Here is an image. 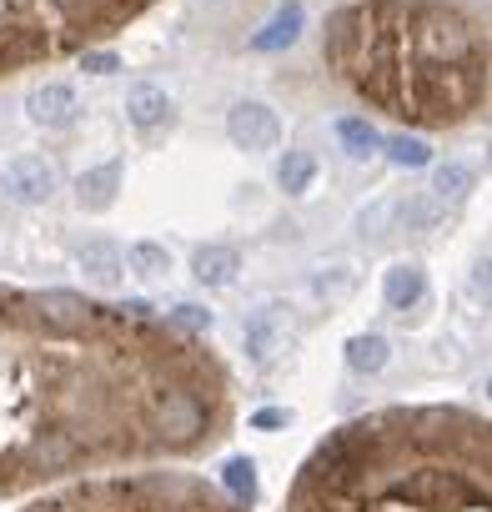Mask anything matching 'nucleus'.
<instances>
[{"mask_svg": "<svg viewBox=\"0 0 492 512\" xmlns=\"http://www.w3.org/2000/svg\"><path fill=\"white\" fill-rule=\"evenodd\" d=\"M231 427V372L151 302L0 282V497L76 472L196 457Z\"/></svg>", "mask_w": 492, "mask_h": 512, "instance_id": "obj_1", "label": "nucleus"}, {"mask_svg": "<svg viewBox=\"0 0 492 512\" xmlns=\"http://www.w3.org/2000/svg\"><path fill=\"white\" fill-rule=\"evenodd\" d=\"M292 512H492V422L457 407L347 422L302 462Z\"/></svg>", "mask_w": 492, "mask_h": 512, "instance_id": "obj_2", "label": "nucleus"}, {"mask_svg": "<svg viewBox=\"0 0 492 512\" xmlns=\"http://www.w3.org/2000/svg\"><path fill=\"white\" fill-rule=\"evenodd\" d=\"M327 66L407 126H457L492 86L482 26L447 0H352L327 16Z\"/></svg>", "mask_w": 492, "mask_h": 512, "instance_id": "obj_3", "label": "nucleus"}, {"mask_svg": "<svg viewBox=\"0 0 492 512\" xmlns=\"http://www.w3.org/2000/svg\"><path fill=\"white\" fill-rule=\"evenodd\" d=\"M156 0H0V81L116 41Z\"/></svg>", "mask_w": 492, "mask_h": 512, "instance_id": "obj_4", "label": "nucleus"}, {"mask_svg": "<svg viewBox=\"0 0 492 512\" xmlns=\"http://www.w3.org/2000/svg\"><path fill=\"white\" fill-rule=\"evenodd\" d=\"M26 512H246L226 487H211L191 472H131V477H96L66 492H51L46 502Z\"/></svg>", "mask_w": 492, "mask_h": 512, "instance_id": "obj_5", "label": "nucleus"}, {"mask_svg": "<svg viewBox=\"0 0 492 512\" xmlns=\"http://www.w3.org/2000/svg\"><path fill=\"white\" fill-rule=\"evenodd\" d=\"M226 136L241 151H277L282 146V116L267 101H236L226 111Z\"/></svg>", "mask_w": 492, "mask_h": 512, "instance_id": "obj_6", "label": "nucleus"}, {"mask_svg": "<svg viewBox=\"0 0 492 512\" xmlns=\"http://www.w3.org/2000/svg\"><path fill=\"white\" fill-rule=\"evenodd\" d=\"M81 111H86V106H81V91H76L71 81H41V86L26 91V116H31L36 126L66 131V126H76Z\"/></svg>", "mask_w": 492, "mask_h": 512, "instance_id": "obj_7", "label": "nucleus"}, {"mask_svg": "<svg viewBox=\"0 0 492 512\" xmlns=\"http://www.w3.org/2000/svg\"><path fill=\"white\" fill-rule=\"evenodd\" d=\"M282 337H287V307L267 302L257 312H246L241 322V347H246V362L252 367H267L277 352H282Z\"/></svg>", "mask_w": 492, "mask_h": 512, "instance_id": "obj_8", "label": "nucleus"}, {"mask_svg": "<svg viewBox=\"0 0 492 512\" xmlns=\"http://www.w3.org/2000/svg\"><path fill=\"white\" fill-rule=\"evenodd\" d=\"M76 267L86 272V282H91V287L116 292L131 262H126V251H121L111 236H86V241H76Z\"/></svg>", "mask_w": 492, "mask_h": 512, "instance_id": "obj_9", "label": "nucleus"}, {"mask_svg": "<svg viewBox=\"0 0 492 512\" xmlns=\"http://www.w3.org/2000/svg\"><path fill=\"white\" fill-rule=\"evenodd\" d=\"M6 186H11L16 201L41 206V201L56 196V166H51L46 156H36V151H16V156L6 161Z\"/></svg>", "mask_w": 492, "mask_h": 512, "instance_id": "obj_10", "label": "nucleus"}, {"mask_svg": "<svg viewBox=\"0 0 492 512\" xmlns=\"http://www.w3.org/2000/svg\"><path fill=\"white\" fill-rule=\"evenodd\" d=\"M407 231V196L392 191V196H377L372 206L357 211V241L362 246H382L387 236Z\"/></svg>", "mask_w": 492, "mask_h": 512, "instance_id": "obj_11", "label": "nucleus"}, {"mask_svg": "<svg viewBox=\"0 0 492 512\" xmlns=\"http://www.w3.org/2000/svg\"><path fill=\"white\" fill-rule=\"evenodd\" d=\"M302 26H307V6H302V0H282V6L272 11V21H267L252 41H246V51H257V56H277V51L297 46Z\"/></svg>", "mask_w": 492, "mask_h": 512, "instance_id": "obj_12", "label": "nucleus"}, {"mask_svg": "<svg viewBox=\"0 0 492 512\" xmlns=\"http://www.w3.org/2000/svg\"><path fill=\"white\" fill-rule=\"evenodd\" d=\"M382 302H387V312H417L422 302H427V272L417 267V262H397V267H387L382 272Z\"/></svg>", "mask_w": 492, "mask_h": 512, "instance_id": "obj_13", "label": "nucleus"}, {"mask_svg": "<svg viewBox=\"0 0 492 512\" xmlns=\"http://www.w3.org/2000/svg\"><path fill=\"white\" fill-rule=\"evenodd\" d=\"M241 272V251L226 246V241H211V246H196L191 251V277L201 287H231Z\"/></svg>", "mask_w": 492, "mask_h": 512, "instance_id": "obj_14", "label": "nucleus"}, {"mask_svg": "<svg viewBox=\"0 0 492 512\" xmlns=\"http://www.w3.org/2000/svg\"><path fill=\"white\" fill-rule=\"evenodd\" d=\"M126 121H131L136 131L166 126V121H171V96H166L156 81H136V86L126 91Z\"/></svg>", "mask_w": 492, "mask_h": 512, "instance_id": "obj_15", "label": "nucleus"}, {"mask_svg": "<svg viewBox=\"0 0 492 512\" xmlns=\"http://www.w3.org/2000/svg\"><path fill=\"white\" fill-rule=\"evenodd\" d=\"M116 191H121V161H101V166H91V171L76 176V206L81 211L116 206Z\"/></svg>", "mask_w": 492, "mask_h": 512, "instance_id": "obj_16", "label": "nucleus"}, {"mask_svg": "<svg viewBox=\"0 0 492 512\" xmlns=\"http://www.w3.org/2000/svg\"><path fill=\"white\" fill-rule=\"evenodd\" d=\"M472 186H477V171H472L467 161H437V166H432V181H427V191H432L442 206H462V201L472 196Z\"/></svg>", "mask_w": 492, "mask_h": 512, "instance_id": "obj_17", "label": "nucleus"}, {"mask_svg": "<svg viewBox=\"0 0 492 512\" xmlns=\"http://www.w3.org/2000/svg\"><path fill=\"white\" fill-rule=\"evenodd\" d=\"M332 136H337V146H342L352 161L377 156L382 141H387V136H377V126H372L367 116H337V121H332Z\"/></svg>", "mask_w": 492, "mask_h": 512, "instance_id": "obj_18", "label": "nucleus"}, {"mask_svg": "<svg viewBox=\"0 0 492 512\" xmlns=\"http://www.w3.org/2000/svg\"><path fill=\"white\" fill-rule=\"evenodd\" d=\"M342 352H347V372H357V377H377L392 362V347L382 332H357V337H347Z\"/></svg>", "mask_w": 492, "mask_h": 512, "instance_id": "obj_19", "label": "nucleus"}, {"mask_svg": "<svg viewBox=\"0 0 492 512\" xmlns=\"http://www.w3.org/2000/svg\"><path fill=\"white\" fill-rule=\"evenodd\" d=\"M312 181H317V156H312V151H282V161H277V186H282L287 196H307Z\"/></svg>", "mask_w": 492, "mask_h": 512, "instance_id": "obj_20", "label": "nucleus"}, {"mask_svg": "<svg viewBox=\"0 0 492 512\" xmlns=\"http://www.w3.org/2000/svg\"><path fill=\"white\" fill-rule=\"evenodd\" d=\"M382 156H387L392 166H402V171L432 166V146H427L422 136H412V131H392V136L382 141Z\"/></svg>", "mask_w": 492, "mask_h": 512, "instance_id": "obj_21", "label": "nucleus"}, {"mask_svg": "<svg viewBox=\"0 0 492 512\" xmlns=\"http://www.w3.org/2000/svg\"><path fill=\"white\" fill-rule=\"evenodd\" d=\"M126 262H131V272H136V277L156 282V277H166V272H171V251H166L161 241H131V246H126Z\"/></svg>", "mask_w": 492, "mask_h": 512, "instance_id": "obj_22", "label": "nucleus"}, {"mask_svg": "<svg viewBox=\"0 0 492 512\" xmlns=\"http://www.w3.org/2000/svg\"><path fill=\"white\" fill-rule=\"evenodd\" d=\"M221 487H226L236 502L252 507V502H257V462H252V457H231V462L221 467Z\"/></svg>", "mask_w": 492, "mask_h": 512, "instance_id": "obj_23", "label": "nucleus"}, {"mask_svg": "<svg viewBox=\"0 0 492 512\" xmlns=\"http://www.w3.org/2000/svg\"><path fill=\"white\" fill-rule=\"evenodd\" d=\"M352 287H357L352 267H327V272L312 277V297L317 302H342V297H352Z\"/></svg>", "mask_w": 492, "mask_h": 512, "instance_id": "obj_24", "label": "nucleus"}, {"mask_svg": "<svg viewBox=\"0 0 492 512\" xmlns=\"http://www.w3.org/2000/svg\"><path fill=\"white\" fill-rule=\"evenodd\" d=\"M467 292H472L477 307L492 312V256H477V262H472V272H467Z\"/></svg>", "mask_w": 492, "mask_h": 512, "instance_id": "obj_25", "label": "nucleus"}, {"mask_svg": "<svg viewBox=\"0 0 492 512\" xmlns=\"http://www.w3.org/2000/svg\"><path fill=\"white\" fill-rule=\"evenodd\" d=\"M171 322H176V327H186V332H201V337H206L216 317H211L206 307H196V302H176V307H171Z\"/></svg>", "mask_w": 492, "mask_h": 512, "instance_id": "obj_26", "label": "nucleus"}, {"mask_svg": "<svg viewBox=\"0 0 492 512\" xmlns=\"http://www.w3.org/2000/svg\"><path fill=\"white\" fill-rule=\"evenodd\" d=\"M81 71H91V76H111V71H121V56L106 51V46H91V51H81Z\"/></svg>", "mask_w": 492, "mask_h": 512, "instance_id": "obj_27", "label": "nucleus"}, {"mask_svg": "<svg viewBox=\"0 0 492 512\" xmlns=\"http://www.w3.org/2000/svg\"><path fill=\"white\" fill-rule=\"evenodd\" d=\"M246 422H252V432H277V427L292 422V412H287V407H257Z\"/></svg>", "mask_w": 492, "mask_h": 512, "instance_id": "obj_28", "label": "nucleus"}, {"mask_svg": "<svg viewBox=\"0 0 492 512\" xmlns=\"http://www.w3.org/2000/svg\"><path fill=\"white\" fill-rule=\"evenodd\" d=\"M487 397H492V377H487Z\"/></svg>", "mask_w": 492, "mask_h": 512, "instance_id": "obj_29", "label": "nucleus"}, {"mask_svg": "<svg viewBox=\"0 0 492 512\" xmlns=\"http://www.w3.org/2000/svg\"><path fill=\"white\" fill-rule=\"evenodd\" d=\"M0 191H6V176H0Z\"/></svg>", "mask_w": 492, "mask_h": 512, "instance_id": "obj_30", "label": "nucleus"}]
</instances>
